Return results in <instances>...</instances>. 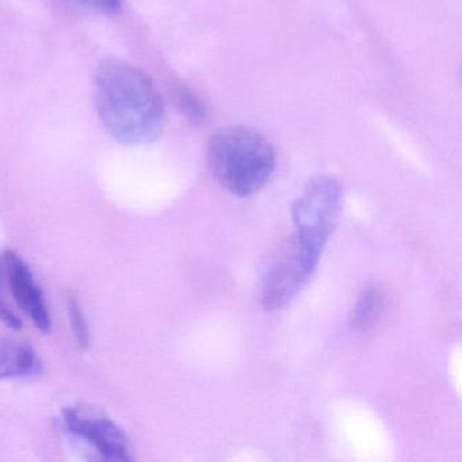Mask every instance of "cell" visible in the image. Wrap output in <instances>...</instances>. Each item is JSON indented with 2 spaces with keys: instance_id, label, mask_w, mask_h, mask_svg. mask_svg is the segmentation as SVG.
Masks as SVG:
<instances>
[{
  "instance_id": "6da1fadb",
  "label": "cell",
  "mask_w": 462,
  "mask_h": 462,
  "mask_svg": "<svg viewBox=\"0 0 462 462\" xmlns=\"http://www.w3.org/2000/svg\"><path fill=\"white\" fill-rule=\"evenodd\" d=\"M94 94L105 129L121 144H150L163 132V98L152 79L137 67L105 61L94 77Z\"/></svg>"
},
{
  "instance_id": "7a4b0ae2",
  "label": "cell",
  "mask_w": 462,
  "mask_h": 462,
  "mask_svg": "<svg viewBox=\"0 0 462 462\" xmlns=\"http://www.w3.org/2000/svg\"><path fill=\"white\" fill-rule=\"evenodd\" d=\"M208 166L232 196H254L272 180L277 155L269 140L245 126H228L210 137Z\"/></svg>"
},
{
  "instance_id": "3957f363",
  "label": "cell",
  "mask_w": 462,
  "mask_h": 462,
  "mask_svg": "<svg viewBox=\"0 0 462 462\" xmlns=\"http://www.w3.org/2000/svg\"><path fill=\"white\" fill-rule=\"evenodd\" d=\"M340 212L342 188L339 182L326 175L313 178L293 205L294 239L305 250L321 256L337 228Z\"/></svg>"
},
{
  "instance_id": "277c9868",
  "label": "cell",
  "mask_w": 462,
  "mask_h": 462,
  "mask_svg": "<svg viewBox=\"0 0 462 462\" xmlns=\"http://www.w3.org/2000/svg\"><path fill=\"white\" fill-rule=\"evenodd\" d=\"M319 261L320 256L305 250L296 239L283 245L262 281V307L274 312L288 305L307 285Z\"/></svg>"
},
{
  "instance_id": "5b68a950",
  "label": "cell",
  "mask_w": 462,
  "mask_h": 462,
  "mask_svg": "<svg viewBox=\"0 0 462 462\" xmlns=\"http://www.w3.org/2000/svg\"><path fill=\"white\" fill-rule=\"evenodd\" d=\"M63 421L72 435L90 443L106 461H132L129 438L101 408L90 404L69 405L63 410Z\"/></svg>"
},
{
  "instance_id": "8992f818",
  "label": "cell",
  "mask_w": 462,
  "mask_h": 462,
  "mask_svg": "<svg viewBox=\"0 0 462 462\" xmlns=\"http://www.w3.org/2000/svg\"><path fill=\"white\" fill-rule=\"evenodd\" d=\"M5 269H6L7 280L12 286L15 301L21 310L32 319L40 331L50 332L52 327L50 310L42 289L34 280L31 267L25 259L21 258L20 254L13 250L5 253Z\"/></svg>"
},
{
  "instance_id": "52a82bcc",
  "label": "cell",
  "mask_w": 462,
  "mask_h": 462,
  "mask_svg": "<svg viewBox=\"0 0 462 462\" xmlns=\"http://www.w3.org/2000/svg\"><path fill=\"white\" fill-rule=\"evenodd\" d=\"M42 372L36 351L23 340L0 337V380L28 377Z\"/></svg>"
},
{
  "instance_id": "ba28073f",
  "label": "cell",
  "mask_w": 462,
  "mask_h": 462,
  "mask_svg": "<svg viewBox=\"0 0 462 462\" xmlns=\"http://www.w3.org/2000/svg\"><path fill=\"white\" fill-rule=\"evenodd\" d=\"M383 307H385V294L383 291L377 288L364 291L351 315L350 323L353 329L364 332L372 328L380 320Z\"/></svg>"
},
{
  "instance_id": "9c48e42d",
  "label": "cell",
  "mask_w": 462,
  "mask_h": 462,
  "mask_svg": "<svg viewBox=\"0 0 462 462\" xmlns=\"http://www.w3.org/2000/svg\"><path fill=\"white\" fill-rule=\"evenodd\" d=\"M67 310H69V323H71L72 334L80 348H88L90 346V328L86 321L85 313L77 297L69 296L67 299Z\"/></svg>"
},
{
  "instance_id": "30bf717a",
  "label": "cell",
  "mask_w": 462,
  "mask_h": 462,
  "mask_svg": "<svg viewBox=\"0 0 462 462\" xmlns=\"http://www.w3.org/2000/svg\"><path fill=\"white\" fill-rule=\"evenodd\" d=\"M67 6L98 14L113 15L120 10L121 0H61Z\"/></svg>"
},
{
  "instance_id": "8fae6325",
  "label": "cell",
  "mask_w": 462,
  "mask_h": 462,
  "mask_svg": "<svg viewBox=\"0 0 462 462\" xmlns=\"http://www.w3.org/2000/svg\"><path fill=\"white\" fill-rule=\"evenodd\" d=\"M0 285H2V269H0ZM0 321L12 329H20L23 327L20 318L7 307L2 296H0Z\"/></svg>"
}]
</instances>
